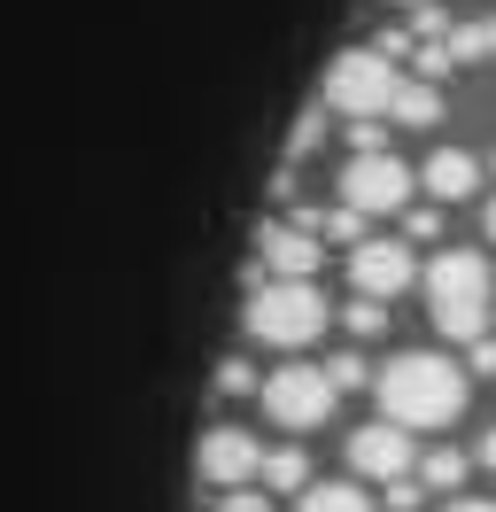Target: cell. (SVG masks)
I'll use <instances>...</instances> for the list:
<instances>
[{
    "instance_id": "6da1fadb",
    "label": "cell",
    "mask_w": 496,
    "mask_h": 512,
    "mask_svg": "<svg viewBox=\"0 0 496 512\" xmlns=\"http://www.w3.org/2000/svg\"><path fill=\"white\" fill-rule=\"evenodd\" d=\"M372 388H380V419H396V427H450V419L465 412V396H473V381H465V365H450L442 350H403L388 357L380 373H372Z\"/></svg>"
},
{
    "instance_id": "7a4b0ae2",
    "label": "cell",
    "mask_w": 496,
    "mask_h": 512,
    "mask_svg": "<svg viewBox=\"0 0 496 512\" xmlns=\"http://www.w3.org/2000/svg\"><path fill=\"white\" fill-rule=\"evenodd\" d=\"M419 288H427V311H434V326H442L450 342H473V334H489V311H496L489 256H473V249H442L427 272H419Z\"/></svg>"
},
{
    "instance_id": "3957f363",
    "label": "cell",
    "mask_w": 496,
    "mask_h": 512,
    "mask_svg": "<svg viewBox=\"0 0 496 512\" xmlns=\"http://www.w3.org/2000/svg\"><path fill=\"white\" fill-rule=\"evenodd\" d=\"M326 319H334V303H326V288L318 280H256L248 288V342H264V350H310L318 334H326Z\"/></svg>"
},
{
    "instance_id": "277c9868",
    "label": "cell",
    "mask_w": 496,
    "mask_h": 512,
    "mask_svg": "<svg viewBox=\"0 0 496 512\" xmlns=\"http://www.w3.org/2000/svg\"><path fill=\"white\" fill-rule=\"evenodd\" d=\"M396 78L403 70L380 47H341L334 63H326V117H388Z\"/></svg>"
},
{
    "instance_id": "5b68a950",
    "label": "cell",
    "mask_w": 496,
    "mask_h": 512,
    "mask_svg": "<svg viewBox=\"0 0 496 512\" xmlns=\"http://www.w3.org/2000/svg\"><path fill=\"white\" fill-rule=\"evenodd\" d=\"M256 396H264L272 427H287V435H310V427H326V419H334V381H326L318 365H303V357H287L279 373H264Z\"/></svg>"
},
{
    "instance_id": "8992f818",
    "label": "cell",
    "mask_w": 496,
    "mask_h": 512,
    "mask_svg": "<svg viewBox=\"0 0 496 512\" xmlns=\"http://www.w3.org/2000/svg\"><path fill=\"white\" fill-rule=\"evenodd\" d=\"M411 163L388 156V148H365V156H349V171H341V202L349 210H365V218H388V210H403L411 202Z\"/></svg>"
},
{
    "instance_id": "52a82bcc",
    "label": "cell",
    "mask_w": 496,
    "mask_h": 512,
    "mask_svg": "<svg viewBox=\"0 0 496 512\" xmlns=\"http://www.w3.org/2000/svg\"><path fill=\"white\" fill-rule=\"evenodd\" d=\"M341 450H349V474H365V481H396V474H411V458H419L411 427H396V419H365Z\"/></svg>"
},
{
    "instance_id": "ba28073f",
    "label": "cell",
    "mask_w": 496,
    "mask_h": 512,
    "mask_svg": "<svg viewBox=\"0 0 496 512\" xmlns=\"http://www.w3.org/2000/svg\"><path fill=\"white\" fill-rule=\"evenodd\" d=\"M349 280H357V295H380V303H388V295H403L411 288V280H419V256H411V241H357V249H349Z\"/></svg>"
},
{
    "instance_id": "9c48e42d",
    "label": "cell",
    "mask_w": 496,
    "mask_h": 512,
    "mask_svg": "<svg viewBox=\"0 0 496 512\" xmlns=\"http://www.w3.org/2000/svg\"><path fill=\"white\" fill-rule=\"evenodd\" d=\"M256 458H264V443L248 427H210L202 450H194V474L210 489H241V481H256Z\"/></svg>"
},
{
    "instance_id": "30bf717a",
    "label": "cell",
    "mask_w": 496,
    "mask_h": 512,
    "mask_svg": "<svg viewBox=\"0 0 496 512\" xmlns=\"http://www.w3.org/2000/svg\"><path fill=\"white\" fill-rule=\"evenodd\" d=\"M256 256H264V280H318L326 241H318L310 225H264V233H256Z\"/></svg>"
},
{
    "instance_id": "8fae6325",
    "label": "cell",
    "mask_w": 496,
    "mask_h": 512,
    "mask_svg": "<svg viewBox=\"0 0 496 512\" xmlns=\"http://www.w3.org/2000/svg\"><path fill=\"white\" fill-rule=\"evenodd\" d=\"M411 179H419V187H427L434 202H465V194L481 187V163L465 156V148H434V156L419 163V171H411Z\"/></svg>"
},
{
    "instance_id": "7c38bea8",
    "label": "cell",
    "mask_w": 496,
    "mask_h": 512,
    "mask_svg": "<svg viewBox=\"0 0 496 512\" xmlns=\"http://www.w3.org/2000/svg\"><path fill=\"white\" fill-rule=\"evenodd\" d=\"M388 117H396V125H411V132L442 125V86H434V78H396V94H388Z\"/></svg>"
},
{
    "instance_id": "4fadbf2b",
    "label": "cell",
    "mask_w": 496,
    "mask_h": 512,
    "mask_svg": "<svg viewBox=\"0 0 496 512\" xmlns=\"http://www.w3.org/2000/svg\"><path fill=\"white\" fill-rule=\"evenodd\" d=\"M295 497H303L295 512H372V497L357 489V481H303Z\"/></svg>"
},
{
    "instance_id": "5bb4252c",
    "label": "cell",
    "mask_w": 496,
    "mask_h": 512,
    "mask_svg": "<svg viewBox=\"0 0 496 512\" xmlns=\"http://www.w3.org/2000/svg\"><path fill=\"white\" fill-rule=\"evenodd\" d=\"M256 474H264V489H279V497H295V489L310 481V458H303L295 443H279V450H264V458H256Z\"/></svg>"
},
{
    "instance_id": "9a60e30c",
    "label": "cell",
    "mask_w": 496,
    "mask_h": 512,
    "mask_svg": "<svg viewBox=\"0 0 496 512\" xmlns=\"http://www.w3.org/2000/svg\"><path fill=\"white\" fill-rule=\"evenodd\" d=\"M442 55H450V63H481V55H496V16H481V24H458V32H442Z\"/></svg>"
},
{
    "instance_id": "2e32d148",
    "label": "cell",
    "mask_w": 496,
    "mask_h": 512,
    "mask_svg": "<svg viewBox=\"0 0 496 512\" xmlns=\"http://www.w3.org/2000/svg\"><path fill=\"white\" fill-rule=\"evenodd\" d=\"M303 225L318 233V241H349V249L365 241V210H349V202H334V210H310Z\"/></svg>"
},
{
    "instance_id": "e0dca14e",
    "label": "cell",
    "mask_w": 496,
    "mask_h": 512,
    "mask_svg": "<svg viewBox=\"0 0 496 512\" xmlns=\"http://www.w3.org/2000/svg\"><path fill=\"white\" fill-rule=\"evenodd\" d=\"M411 466H419V489H442V497H450L473 458H465V450H427V458H411Z\"/></svg>"
},
{
    "instance_id": "ac0fdd59",
    "label": "cell",
    "mask_w": 496,
    "mask_h": 512,
    "mask_svg": "<svg viewBox=\"0 0 496 512\" xmlns=\"http://www.w3.org/2000/svg\"><path fill=\"white\" fill-rule=\"evenodd\" d=\"M341 326H349L357 342H372V334H388V303H380V295H349V303H341Z\"/></svg>"
},
{
    "instance_id": "d6986e66",
    "label": "cell",
    "mask_w": 496,
    "mask_h": 512,
    "mask_svg": "<svg viewBox=\"0 0 496 512\" xmlns=\"http://www.w3.org/2000/svg\"><path fill=\"white\" fill-rule=\"evenodd\" d=\"M318 373H326V381H334V396H349V388H372V365L357 350H341V357H326V365H318Z\"/></svg>"
},
{
    "instance_id": "ffe728a7",
    "label": "cell",
    "mask_w": 496,
    "mask_h": 512,
    "mask_svg": "<svg viewBox=\"0 0 496 512\" xmlns=\"http://www.w3.org/2000/svg\"><path fill=\"white\" fill-rule=\"evenodd\" d=\"M318 140H326V109H303V117H295V132H287V163H303Z\"/></svg>"
},
{
    "instance_id": "44dd1931",
    "label": "cell",
    "mask_w": 496,
    "mask_h": 512,
    "mask_svg": "<svg viewBox=\"0 0 496 512\" xmlns=\"http://www.w3.org/2000/svg\"><path fill=\"white\" fill-rule=\"evenodd\" d=\"M210 388H217V396H256V365H248V357H225Z\"/></svg>"
},
{
    "instance_id": "7402d4cb",
    "label": "cell",
    "mask_w": 496,
    "mask_h": 512,
    "mask_svg": "<svg viewBox=\"0 0 496 512\" xmlns=\"http://www.w3.org/2000/svg\"><path fill=\"white\" fill-rule=\"evenodd\" d=\"M210 512H272V489H248V481H241V489H217Z\"/></svg>"
},
{
    "instance_id": "603a6c76",
    "label": "cell",
    "mask_w": 496,
    "mask_h": 512,
    "mask_svg": "<svg viewBox=\"0 0 496 512\" xmlns=\"http://www.w3.org/2000/svg\"><path fill=\"white\" fill-rule=\"evenodd\" d=\"M465 381H496V334H473V342H465Z\"/></svg>"
},
{
    "instance_id": "cb8c5ba5",
    "label": "cell",
    "mask_w": 496,
    "mask_h": 512,
    "mask_svg": "<svg viewBox=\"0 0 496 512\" xmlns=\"http://www.w3.org/2000/svg\"><path fill=\"white\" fill-rule=\"evenodd\" d=\"M380 497H388V512H419V505H427V489H419V481H411V474L380 481Z\"/></svg>"
},
{
    "instance_id": "d4e9b609",
    "label": "cell",
    "mask_w": 496,
    "mask_h": 512,
    "mask_svg": "<svg viewBox=\"0 0 496 512\" xmlns=\"http://www.w3.org/2000/svg\"><path fill=\"white\" fill-rule=\"evenodd\" d=\"M442 233V210H411V225H403V241H434Z\"/></svg>"
},
{
    "instance_id": "484cf974",
    "label": "cell",
    "mask_w": 496,
    "mask_h": 512,
    "mask_svg": "<svg viewBox=\"0 0 496 512\" xmlns=\"http://www.w3.org/2000/svg\"><path fill=\"white\" fill-rule=\"evenodd\" d=\"M473 466H489V474H496V427L481 435V450H473Z\"/></svg>"
},
{
    "instance_id": "4316f807",
    "label": "cell",
    "mask_w": 496,
    "mask_h": 512,
    "mask_svg": "<svg viewBox=\"0 0 496 512\" xmlns=\"http://www.w3.org/2000/svg\"><path fill=\"white\" fill-rule=\"evenodd\" d=\"M442 512H496V505H489V497H450Z\"/></svg>"
},
{
    "instance_id": "83f0119b",
    "label": "cell",
    "mask_w": 496,
    "mask_h": 512,
    "mask_svg": "<svg viewBox=\"0 0 496 512\" xmlns=\"http://www.w3.org/2000/svg\"><path fill=\"white\" fill-rule=\"evenodd\" d=\"M489 241H496V194H489Z\"/></svg>"
},
{
    "instance_id": "f1b7e54d",
    "label": "cell",
    "mask_w": 496,
    "mask_h": 512,
    "mask_svg": "<svg viewBox=\"0 0 496 512\" xmlns=\"http://www.w3.org/2000/svg\"><path fill=\"white\" fill-rule=\"evenodd\" d=\"M388 8H427V0H388Z\"/></svg>"
},
{
    "instance_id": "f546056e",
    "label": "cell",
    "mask_w": 496,
    "mask_h": 512,
    "mask_svg": "<svg viewBox=\"0 0 496 512\" xmlns=\"http://www.w3.org/2000/svg\"><path fill=\"white\" fill-rule=\"evenodd\" d=\"M489 326H496V311H489Z\"/></svg>"
}]
</instances>
